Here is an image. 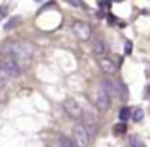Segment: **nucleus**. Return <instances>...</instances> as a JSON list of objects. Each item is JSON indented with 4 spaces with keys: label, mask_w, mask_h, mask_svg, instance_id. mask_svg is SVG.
<instances>
[{
    "label": "nucleus",
    "mask_w": 150,
    "mask_h": 147,
    "mask_svg": "<svg viewBox=\"0 0 150 147\" xmlns=\"http://www.w3.org/2000/svg\"><path fill=\"white\" fill-rule=\"evenodd\" d=\"M4 52L10 53L13 60H31L34 55V45L29 42H24V40H18V42L8 44Z\"/></svg>",
    "instance_id": "obj_1"
},
{
    "label": "nucleus",
    "mask_w": 150,
    "mask_h": 147,
    "mask_svg": "<svg viewBox=\"0 0 150 147\" xmlns=\"http://www.w3.org/2000/svg\"><path fill=\"white\" fill-rule=\"evenodd\" d=\"M73 142H74L76 147H89L91 134H89L87 128H86L84 124L78 123L73 128Z\"/></svg>",
    "instance_id": "obj_2"
},
{
    "label": "nucleus",
    "mask_w": 150,
    "mask_h": 147,
    "mask_svg": "<svg viewBox=\"0 0 150 147\" xmlns=\"http://www.w3.org/2000/svg\"><path fill=\"white\" fill-rule=\"evenodd\" d=\"M0 71L4 73L8 79L10 78H16L20 75V65L16 60H13L11 57H5L0 60Z\"/></svg>",
    "instance_id": "obj_3"
},
{
    "label": "nucleus",
    "mask_w": 150,
    "mask_h": 147,
    "mask_svg": "<svg viewBox=\"0 0 150 147\" xmlns=\"http://www.w3.org/2000/svg\"><path fill=\"white\" fill-rule=\"evenodd\" d=\"M63 110H65L71 118H76V120L82 118V115H84V110H82L81 104H79L78 100H74V99H71V97L63 100Z\"/></svg>",
    "instance_id": "obj_4"
},
{
    "label": "nucleus",
    "mask_w": 150,
    "mask_h": 147,
    "mask_svg": "<svg viewBox=\"0 0 150 147\" xmlns=\"http://www.w3.org/2000/svg\"><path fill=\"white\" fill-rule=\"evenodd\" d=\"M98 89H102V91L111 99V97L120 95V91L123 89V84H118L116 81H113V79H110V78H103L100 81V87Z\"/></svg>",
    "instance_id": "obj_5"
},
{
    "label": "nucleus",
    "mask_w": 150,
    "mask_h": 147,
    "mask_svg": "<svg viewBox=\"0 0 150 147\" xmlns=\"http://www.w3.org/2000/svg\"><path fill=\"white\" fill-rule=\"evenodd\" d=\"M92 100H94V105L98 108L100 111H105L108 110V108L111 107V99L108 97L107 94H105L102 89H97V91L94 92V97H92Z\"/></svg>",
    "instance_id": "obj_6"
},
{
    "label": "nucleus",
    "mask_w": 150,
    "mask_h": 147,
    "mask_svg": "<svg viewBox=\"0 0 150 147\" xmlns=\"http://www.w3.org/2000/svg\"><path fill=\"white\" fill-rule=\"evenodd\" d=\"M73 33L76 34V37L81 40H89L92 36V28L89 26L86 21H76L73 24Z\"/></svg>",
    "instance_id": "obj_7"
},
{
    "label": "nucleus",
    "mask_w": 150,
    "mask_h": 147,
    "mask_svg": "<svg viewBox=\"0 0 150 147\" xmlns=\"http://www.w3.org/2000/svg\"><path fill=\"white\" fill-rule=\"evenodd\" d=\"M98 66L105 75H115L118 71V65L108 57H100L98 58Z\"/></svg>",
    "instance_id": "obj_8"
},
{
    "label": "nucleus",
    "mask_w": 150,
    "mask_h": 147,
    "mask_svg": "<svg viewBox=\"0 0 150 147\" xmlns=\"http://www.w3.org/2000/svg\"><path fill=\"white\" fill-rule=\"evenodd\" d=\"M92 49H94V53H95V55H102V53L107 52L108 47H107V44H105L103 40L98 39V40H95V42H94V47H92Z\"/></svg>",
    "instance_id": "obj_9"
},
{
    "label": "nucleus",
    "mask_w": 150,
    "mask_h": 147,
    "mask_svg": "<svg viewBox=\"0 0 150 147\" xmlns=\"http://www.w3.org/2000/svg\"><path fill=\"white\" fill-rule=\"evenodd\" d=\"M118 118H120L121 121H127L131 118V108H127V107L121 108V110L118 111Z\"/></svg>",
    "instance_id": "obj_10"
},
{
    "label": "nucleus",
    "mask_w": 150,
    "mask_h": 147,
    "mask_svg": "<svg viewBox=\"0 0 150 147\" xmlns=\"http://www.w3.org/2000/svg\"><path fill=\"white\" fill-rule=\"evenodd\" d=\"M131 116H132V120L134 121H142V118H144V111L140 110V108H134V110H131Z\"/></svg>",
    "instance_id": "obj_11"
},
{
    "label": "nucleus",
    "mask_w": 150,
    "mask_h": 147,
    "mask_svg": "<svg viewBox=\"0 0 150 147\" xmlns=\"http://www.w3.org/2000/svg\"><path fill=\"white\" fill-rule=\"evenodd\" d=\"M129 144H131V147H142V141H140V137L137 134H132L129 137Z\"/></svg>",
    "instance_id": "obj_12"
},
{
    "label": "nucleus",
    "mask_w": 150,
    "mask_h": 147,
    "mask_svg": "<svg viewBox=\"0 0 150 147\" xmlns=\"http://www.w3.org/2000/svg\"><path fill=\"white\" fill-rule=\"evenodd\" d=\"M60 146H62V147H76L71 137H66V136L60 139Z\"/></svg>",
    "instance_id": "obj_13"
},
{
    "label": "nucleus",
    "mask_w": 150,
    "mask_h": 147,
    "mask_svg": "<svg viewBox=\"0 0 150 147\" xmlns=\"http://www.w3.org/2000/svg\"><path fill=\"white\" fill-rule=\"evenodd\" d=\"M115 133H116V134L126 133V124H124V123H120L118 126H115Z\"/></svg>",
    "instance_id": "obj_14"
},
{
    "label": "nucleus",
    "mask_w": 150,
    "mask_h": 147,
    "mask_svg": "<svg viewBox=\"0 0 150 147\" xmlns=\"http://www.w3.org/2000/svg\"><path fill=\"white\" fill-rule=\"evenodd\" d=\"M66 2H68V5H71V7H76V8H79V7L84 8V7H86L82 2H76V0H66Z\"/></svg>",
    "instance_id": "obj_15"
},
{
    "label": "nucleus",
    "mask_w": 150,
    "mask_h": 147,
    "mask_svg": "<svg viewBox=\"0 0 150 147\" xmlns=\"http://www.w3.org/2000/svg\"><path fill=\"white\" fill-rule=\"evenodd\" d=\"M18 20H20V18H11V20H10V21H8V23H7V24H5V29H11V28H13V26H15V24H16V23H18Z\"/></svg>",
    "instance_id": "obj_16"
},
{
    "label": "nucleus",
    "mask_w": 150,
    "mask_h": 147,
    "mask_svg": "<svg viewBox=\"0 0 150 147\" xmlns=\"http://www.w3.org/2000/svg\"><path fill=\"white\" fill-rule=\"evenodd\" d=\"M7 13H8V7L7 5H2V7H0V20H4V18L7 16Z\"/></svg>",
    "instance_id": "obj_17"
},
{
    "label": "nucleus",
    "mask_w": 150,
    "mask_h": 147,
    "mask_svg": "<svg viewBox=\"0 0 150 147\" xmlns=\"http://www.w3.org/2000/svg\"><path fill=\"white\" fill-rule=\"evenodd\" d=\"M7 81H8V78H7V76H5L2 71H0V89H2L5 84H7Z\"/></svg>",
    "instance_id": "obj_18"
},
{
    "label": "nucleus",
    "mask_w": 150,
    "mask_h": 147,
    "mask_svg": "<svg viewBox=\"0 0 150 147\" xmlns=\"http://www.w3.org/2000/svg\"><path fill=\"white\" fill-rule=\"evenodd\" d=\"M98 5H100V8H108L110 7V2H98Z\"/></svg>",
    "instance_id": "obj_19"
},
{
    "label": "nucleus",
    "mask_w": 150,
    "mask_h": 147,
    "mask_svg": "<svg viewBox=\"0 0 150 147\" xmlns=\"http://www.w3.org/2000/svg\"><path fill=\"white\" fill-rule=\"evenodd\" d=\"M126 53H131V42H126Z\"/></svg>",
    "instance_id": "obj_20"
}]
</instances>
